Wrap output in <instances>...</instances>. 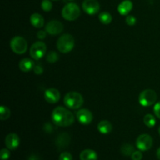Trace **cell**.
Wrapping results in <instances>:
<instances>
[{"label": "cell", "mask_w": 160, "mask_h": 160, "mask_svg": "<svg viewBox=\"0 0 160 160\" xmlns=\"http://www.w3.org/2000/svg\"><path fill=\"white\" fill-rule=\"evenodd\" d=\"M52 120L59 127L70 126L74 122V116L70 111L62 106H58L52 112Z\"/></svg>", "instance_id": "6da1fadb"}, {"label": "cell", "mask_w": 160, "mask_h": 160, "mask_svg": "<svg viewBox=\"0 0 160 160\" xmlns=\"http://www.w3.org/2000/svg\"><path fill=\"white\" fill-rule=\"evenodd\" d=\"M64 104L71 109H78L84 104V98L78 92H70L64 96Z\"/></svg>", "instance_id": "7a4b0ae2"}, {"label": "cell", "mask_w": 160, "mask_h": 160, "mask_svg": "<svg viewBox=\"0 0 160 160\" xmlns=\"http://www.w3.org/2000/svg\"><path fill=\"white\" fill-rule=\"evenodd\" d=\"M75 41L71 34H65L61 36L57 41L56 46L58 50L62 53H68L72 51L74 47Z\"/></svg>", "instance_id": "3957f363"}, {"label": "cell", "mask_w": 160, "mask_h": 160, "mask_svg": "<svg viewBox=\"0 0 160 160\" xmlns=\"http://www.w3.org/2000/svg\"><path fill=\"white\" fill-rule=\"evenodd\" d=\"M81 9L75 3H68L62 9V16L66 20L73 21L80 17Z\"/></svg>", "instance_id": "277c9868"}, {"label": "cell", "mask_w": 160, "mask_h": 160, "mask_svg": "<svg viewBox=\"0 0 160 160\" xmlns=\"http://www.w3.org/2000/svg\"><path fill=\"white\" fill-rule=\"evenodd\" d=\"M139 103L142 106H150L154 105L157 100V95L156 92L152 89H145L141 92L139 95Z\"/></svg>", "instance_id": "5b68a950"}, {"label": "cell", "mask_w": 160, "mask_h": 160, "mask_svg": "<svg viewBox=\"0 0 160 160\" xmlns=\"http://www.w3.org/2000/svg\"><path fill=\"white\" fill-rule=\"evenodd\" d=\"M10 48L16 54H23L28 49V42L20 36H16L10 41Z\"/></svg>", "instance_id": "8992f818"}, {"label": "cell", "mask_w": 160, "mask_h": 160, "mask_svg": "<svg viewBox=\"0 0 160 160\" xmlns=\"http://www.w3.org/2000/svg\"><path fill=\"white\" fill-rule=\"evenodd\" d=\"M46 49V45L44 42H37L31 45V48H30V56L34 60H39L45 54Z\"/></svg>", "instance_id": "52a82bcc"}, {"label": "cell", "mask_w": 160, "mask_h": 160, "mask_svg": "<svg viewBox=\"0 0 160 160\" xmlns=\"http://www.w3.org/2000/svg\"><path fill=\"white\" fill-rule=\"evenodd\" d=\"M153 145L152 138L147 134H141L136 140V146L140 151L145 152L149 150Z\"/></svg>", "instance_id": "ba28073f"}, {"label": "cell", "mask_w": 160, "mask_h": 160, "mask_svg": "<svg viewBox=\"0 0 160 160\" xmlns=\"http://www.w3.org/2000/svg\"><path fill=\"white\" fill-rule=\"evenodd\" d=\"M82 8L86 13L94 15L99 11L100 5L97 0H84L82 3Z\"/></svg>", "instance_id": "9c48e42d"}, {"label": "cell", "mask_w": 160, "mask_h": 160, "mask_svg": "<svg viewBox=\"0 0 160 160\" xmlns=\"http://www.w3.org/2000/svg\"><path fill=\"white\" fill-rule=\"evenodd\" d=\"M63 30V25L59 20H51L47 23L45 31L51 35H56L60 34Z\"/></svg>", "instance_id": "30bf717a"}, {"label": "cell", "mask_w": 160, "mask_h": 160, "mask_svg": "<svg viewBox=\"0 0 160 160\" xmlns=\"http://www.w3.org/2000/svg\"><path fill=\"white\" fill-rule=\"evenodd\" d=\"M77 119L81 124L88 125L92 123L93 120V115L88 109H81L77 112Z\"/></svg>", "instance_id": "8fae6325"}, {"label": "cell", "mask_w": 160, "mask_h": 160, "mask_svg": "<svg viewBox=\"0 0 160 160\" xmlns=\"http://www.w3.org/2000/svg\"><path fill=\"white\" fill-rule=\"evenodd\" d=\"M5 145L9 150L16 149L20 145V138L15 133H10L5 138Z\"/></svg>", "instance_id": "7c38bea8"}, {"label": "cell", "mask_w": 160, "mask_h": 160, "mask_svg": "<svg viewBox=\"0 0 160 160\" xmlns=\"http://www.w3.org/2000/svg\"><path fill=\"white\" fill-rule=\"evenodd\" d=\"M60 98V93L59 91L56 88L47 89L45 92V99L47 102L55 104L58 102Z\"/></svg>", "instance_id": "4fadbf2b"}, {"label": "cell", "mask_w": 160, "mask_h": 160, "mask_svg": "<svg viewBox=\"0 0 160 160\" xmlns=\"http://www.w3.org/2000/svg\"><path fill=\"white\" fill-rule=\"evenodd\" d=\"M70 142V135L67 133H62L60 134L56 139V145L59 148V149L67 148L69 145Z\"/></svg>", "instance_id": "5bb4252c"}, {"label": "cell", "mask_w": 160, "mask_h": 160, "mask_svg": "<svg viewBox=\"0 0 160 160\" xmlns=\"http://www.w3.org/2000/svg\"><path fill=\"white\" fill-rule=\"evenodd\" d=\"M132 8V2L130 1V0H124V1L122 2L121 3H120V5H119L118 7H117V10L120 12V14L125 16L128 15V14L131 12Z\"/></svg>", "instance_id": "9a60e30c"}, {"label": "cell", "mask_w": 160, "mask_h": 160, "mask_svg": "<svg viewBox=\"0 0 160 160\" xmlns=\"http://www.w3.org/2000/svg\"><path fill=\"white\" fill-rule=\"evenodd\" d=\"M30 22L36 28H42L45 23L43 17L39 13H33L30 17Z\"/></svg>", "instance_id": "2e32d148"}, {"label": "cell", "mask_w": 160, "mask_h": 160, "mask_svg": "<svg viewBox=\"0 0 160 160\" xmlns=\"http://www.w3.org/2000/svg\"><path fill=\"white\" fill-rule=\"evenodd\" d=\"M98 131H99L101 134H107L110 133L112 130V125L108 120H102L98 123Z\"/></svg>", "instance_id": "e0dca14e"}, {"label": "cell", "mask_w": 160, "mask_h": 160, "mask_svg": "<svg viewBox=\"0 0 160 160\" xmlns=\"http://www.w3.org/2000/svg\"><path fill=\"white\" fill-rule=\"evenodd\" d=\"M34 62L28 58L21 59V61L19 62V68L23 72H29L30 70L34 69Z\"/></svg>", "instance_id": "ac0fdd59"}, {"label": "cell", "mask_w": 160, "mask_h": 160, "mask_svg": "<svg viewBox=\"0 0 160 160\" xmlns=\"http://www.w3.org/2000/svg\"><path fill=\"white\" fill-rule=\"evenodd\" d=\"M81 160H97L98 155L92 149H84L80 154Z\"/></svg>", "instance_id": "d6986e66"}, {"label": "cell", "mask_w": 160, "mask_h": 160, "mask_svg": "<svg viewBox=\"0 0 160 160\" xmlns=\"http://www.w3.org/2000/svg\"><path fill=\"white\" fill-rule=\"evenodd\" d=\"M98 19L102 24H109L112 20V16L108 12H101L98 16Z\"/></svg>", "instance_id": "ffe728a7"}, {"label": "cell", "mask_w": 160, "mask_h": 160, "mask_svg": "<svg viewBox=\"0 0 160 160\" xmlns=\"http://www.w3.org/2000/svg\"><path fill=\"white\" fill-rule=\"evenodd\" d=\"M134 152V148L130 144H123L121 147V153L123 156H130Z\"/></svg>", "instance_id": "44dd1931"}, {"label": "cell", "mask_w": 160, "mask_h": 160, "mask_svg": "<svg viewBox=\"0 0 160 160\" xmlns=\"http://www.w3.org/2000/svg\"><path fill=\"white\" fill-rule=\"evenodd\" d=\"M144 123L146 125L148 128H153L156 125V119H155L154 116L152 114H146L143 119Z\"/></svg>", "instance_id": "7402d4cb"}, {"label": "cell", "mask_w": 160, "mask_h": 160, "mask_svg": "<svg viewBox=\"0 0 160 160\" xmlns=\"http://www.w3.org/2000/svg\"><path fill=\"white\" fill-rule=\"evenodd\" d=\"M10 110L8 107L4 106H1L0 107V119L1 120H6L10 117Z\"/></svg>", "instance_id": "603a6c76"}, {"label": "cell", "mask_w": 160, "mask_h": 160, "mask_svg": "<svg viewBox=\"0 0 160 160\" xmlns=\"http://www.w3.org/2000/svg\"><path fill=\"white\" fill-rule=\"evenodd\" d=\"M58 59H59V55L54 51L49 52L46 56V60L48 61V62H51V63L57 62Z\"/></svg>", "instance_id": "cb8c5ba5"}, {"label": "cell", "mask_w": 160, "mask_h": 160, "mask_svg": "<svg viewBox=\"0 0 160 160\" xmlns=\"http://www.w3.org/2000/svg\"><path fill=\"white\" fill-rule=\"evenodd\" d=\"M42 9L45 12H49L52 9V3L49 0H43L42 2Z\"/></svg>", "instance_id": "d4e9b609"}, {"label": "cell", "mask_w": 160, "mask_h": 160, "mask_svg": "<svg viewBox=\"0 0 160 160\" xmlns=\"http://www.w3.org/2000/svg\"><path fill=\"white\" fill-rule=\"evenodd\" d=\"M10 156V152L9 148H2L0 152V158L2 160H7L9 159Z\"/></svg>", "instance_id": "484cf974"}, {"label": "cell", "mask_w": 160, "mask_h": 160, "mask_svg": "<svg viewBox=\"0 0 160 160\" xmlns=\"http://www.w3.org/2000/svg\"><path fill=\"white\" fill-rule=\"evenodd\" d=\"M59 160H73V156L68 152H63L59 156Z\"/></svg>", "instance_id": "4316f807"}, {"label": "cell", "mask_w": 160, "mask_h": 160, "mask_svg": "<svg viewBox=\"0 0 160 160\" xmlns=\"http://www.w3.org/2000/svg\"><path fill=\"white\" fill-rule=\"evenodd\" d=\"M142 153L140 151H134L133 154L131 155V159L132 160H142Z\"/></svg>", "instance_id": "83f0119b"}, {"label": "cell", "mask_w": 160, "mask_h": 160, "mask_svg": "<svg viewBox=\"0 0 160 160\" xmlns=\"http://www.w3.org/2000/svg\"><path fill=\"white\" fill-rule=\"evenodd\" d=\"M126 23L129 26H134L136 23V18L134 16H128L126 18Z\"/></svg>", "instance_id": "f1b7e54d"}, {"label": "cell", "mask_w": 160, "mask_h": 160, "mask_svg": "<svg viewBox=\"0 0 160 160\" xmlns=\"http://www.w3.org/2000/svg\"><path fill=\"white\" fill-rule=\"evenodd\" d=\"M154 109L155 115H156L158 118L160 119V102L155 104L154 109Z\"/></svg>", "instance_id": "f546056e"}, {"label": "cell", "mask_w": 160, "mask_h": 160, "mask_svg": "<svg viewBox=\"0 0 160 160\" xmlns=\"http://www.w3.org/2000/svg\"><path fill=\"white\" fill-rule=\"evenodd\" d=\"M34 72L36 74L40 75L43 73V68H42L41 65H37L34 67Z\"/></svg>", "instance_id": "4dcf8cb0"}, {"label": "cell", "mask_w": 160, "mask_h": 160, "mask_svg": "<svg viewBox=\"0 0 160 160\" xmlns=\"http://www.w3.org/2000/svg\"><path fill=\"white\" fill-rule=\"evenodd\" d=\"M46 32H47L46 31H42V30H41V31H39L37 33V37L40 39L45 38V37H46Z\"/></svg>", "instance_id": "1f68e13d"}, {"label": "cell", "mask_w": 160, "mask_h": 160, "mask_svg": "<svg viewBox=\"0 0 160 160\" xmlns=\"http://www.w3.org/2000/svg\"><path fill=\"white\" fill-rule=\"evenodd\" d=\"M44 130L48 133L52 132V127L51 124H49V123H47L44 127Z\"/></svg>", "instance_id": "d6a6232c"}, {"label": "cell", "mask_w": 160, "mask_h": 160, "mask_svg": "<svg viewBox=\"0 0 160 160\" xmlns=\"http://www.w3.org/2000/svg\"><path fill=\"white\" fill-rule=\"evenodd\" d=\"M28 160H39L38 156H36V155H31V156L29 157Z\"/></svg>", "instance_id": "836d02e7"}, {"label": "cell", "mask_w": 160, "mask_h": 160, "mask_svg": "<svg viewBox=\"0 0 160 160\" xmlns=\"http://www.w3.org/2000/svg\"><path fill=\"white\" fill-rule=\"evenodd\" d=\"M156 156H157V158L160 160V148H158L157 152H156Z\"/></svg>", "instance_id": "e575fe53"}, {"label": "cell", "mask_w": 160, "mask_h": 160, "mask_svg": "<svg viewBox=\"0 0 160 160\" xmlns=\"http://www.w3.org/2000/svg\"><path fill=\"white\" fill-rule=\"evenodd\" d=\"M159 134H160V127H159Z\"/></svg>", "instance_id": "d590c367"}]
</instances>
